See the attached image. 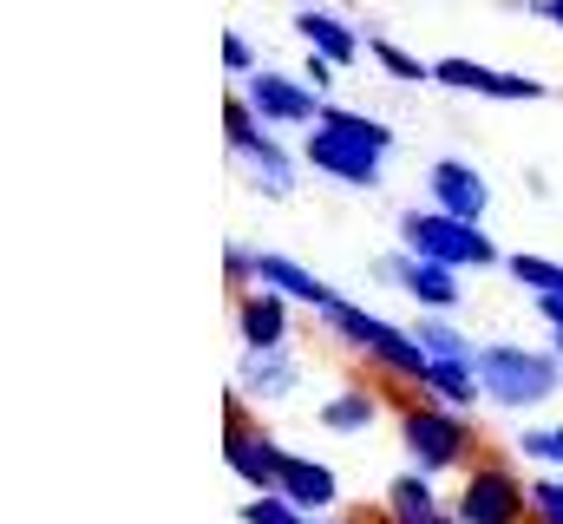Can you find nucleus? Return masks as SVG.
<instances>
[{
	"instance_id": "7",
	"label": "nucleus",
	"mask_w": 563,
	"mask_h": 524,
	"mask_svg": "<svg viewBox=\"0 0 563 524\" xmlns=\"http://www.w3.org/2000/svg\"><path fill=\"white\" fill-rule=\"evenodd\" d=\"M295 157L308 171L347 184V190H380V177H387V151H374L367 138H347V131H334V125H308Z\"/></svg>"
},
{
	"instance_id": "6",
	"label": "nucleus",
	"mask_w": 563,
	"mask_h": 524,
	"mask_svg": "<svg viewBox=\"0 0 563 524\" xmlns=\"http://www.w3.org/2000/svg\"><path fill=\"white\" fill-rule=\"evenodd\" d=\"M452 512H459V524H531V485L485 446V452L465 466Z\"/></svg>"
},
{
	"instance_id": "28",
	"label": "nucleus",
	"mask_w": 563,
	"mask_h": 524,
	"mask_svg": "<svg viewBox=\"0 0 563 524\" xmlns=\"http://www.w3.org/2000/svg\"><path fill=\"white\" fill-rule=\"evenodd\" d=\"M223 66H230V79H250V73H263V66H256V46H250L236 26L223 33Z\"/></svg>"
},
{
	"instance_id": "27",
	"label": "nucleus",
	"mask_w": 563,
	"mask_h": 524,
	"mask_svg": "<svg viewBox=\"0 0 563 524\" xmlns=\"http://www.w3.org/2000/svg\"><path fill=\"white\" fill-rule=\"evenodd\" d=\"M531 524H563V472L531 479Z\"/></svg>"
},
{
	"instance_id": "5",
	"label": "nucleus",
	"mask_w": 563,
	"mask_h": 524,
	"mask_svg": "<svg viewBox=\"0 0 563 524\" xmlns=\"http://www.w3.org/2000/svg\"><path fill=\"white\" fill-rule=\"evenodd\" d=\"M400 243H407V256L445 262V269H505L498 243L485 237V223H459V217H445L432 204L400 217Z\"/></svg>"
},
{
	"instance_id": "9",
	"label": "nucleus",
	"mask_w": 563,
	"mask_h": 524,
	"mask_svg": "<svg viewBox=\"0 0 563 524\" xmlns=\"http://www.w3.org/2000/svg\"><path fill=\"white\" fill-rule=\"evenodd\" d=\"M432 86L472 92V99H511V106H538V99H544V79H531V73H498V66H478V59H465V53L432 59Z\"/></svg>"
},
{
	"instance_id": "20",
	"label": "nucleus",
	"mask_w": 563,
	"mask_h": 524,
	"mask_svg": "<svg viewBox=\"0 0 563 524\" xmlns=\"http://www.w3.org/2000/svg\"><path fill=\"white\" fill-rule=\"evenodd\" d=\"M420 393L445 400V406H459V413H472V406L485 400V387H478V368H459V361H426Z\"/></svg>"
},
{
	"instance_id": "15",
	"label": "nucleus",
	"mask_w": 563,
	"mask_h": 524,
	"mask_svg": "<svg viewBox=\"0 0 563 524\" xmlns=\"http://www.w3.org/2000/svg\"><path fill=\"white\" fill-rule=\"evenodd\" d=\"M236 387H243V400H288V393L301 387V361L288 348H243Z\"/></svg>"
},
{
	"instance_id": "29",
	"label": "nucleus",
	"mask_w": 563,
	"mask_h": 524,
	"mask_svg": "<svg viewBox=\"0 0 563 524\" xmlns=\"http://www.w3.org/2000/svg\"><path fill=\"white\" fill-rule=\"evenodd\" d=\"M223 275H230V282H256V250L230 243V250H223Z\"/></svg>"
},
{
	"instance_id": "19",
	"label": "nucleus",
	"mask_w": 563,
	"mask_h": 524,
	"mask_svg": "<svg viewBox=\"0 0 563 524\" xmlns=\"http://www.w3.org/2000/svg\"><path fill=\"white\" fill-rule=\"evenodd\" d=\"M295 40H308L321 59H334V66H354L361 53H367V40L341 20V13H321V7H301L295 13Z\"/></svg>"
},
{
	"instance_id": "32",
	"label": "nucleus",
	"mask_w": 563,
	"mask_h": 524,
	"mask_svg": "<svg viewBox=\"0 0 563 524\" xmlns=\"http://www.w3.org/2000/svg\"><path fill=\"white\" fill-rule=\"evenodd\" d=\"M538 20H551V26H563V0H525Z\"/></svg>"
},
{
	"instance_id": "11",
	"label": "nucleus",
	"mask_w": 563,
	"mask_h": 524,
	"mask_svg": "<svg viewBox=\"0 0 563 524\" xmlns=\"http://www.w3.org/2000/svg\"><path fill=\"white\" fill-rule=\"evenodd\" d=\"M426 197H432V210H445V217H459V223H485V210H492V177H485L478 164H465V157H432V164H426Z\"/></svg>"
},
{
	"instance_id": "1",
	"label": "nucleus",
	"mask_w": 563,
	"mask_h": 524,
	"mask_svg": "<svg viewBox=\"0 0 563 524\" xmlns=\"http://www.w3.org/2000/svg\"><path fill=\"white\" fill-rule=\"evenodd\" d=\"M394 426H400V446H407L413 472H426V479L465 472V466L485 452L478 426H472L459 406H445V400H432V393H420V387L407 393V400H394Z\"/></svg>"
},
{
	"instance_id": "26",
	"label": "nucleus",
	"mask_w": 563,
	"mask_h": 524,
	"mask_svg": "<svg viewBox=\"0 0 563 524\" xmlns=\"http://www.w3.org/2000/svg\"><path fill=\"white\" fill-rule=\"evenodd\" d=\"M243 524H308L301 505H288L282 492H256L250 505H243Z\"/></svg>"
},
{
	"instance_id": "16",
	"label": "nucleus",
	"mask_w": 563,
	"mask_h": 524,
	"mask_svg": "<svg viewBox=\"0 0 563 524\" xmlns=\"http://www.w3.org/2000/svg\"><path fill=\"white\" fill-rule=\"evenodd\" d=\"M256 282L276 288V295H288L295 308H328V302H334V288H328L308 262L282 256V250H256Z\"/></svg>"
},
{
	"instance_id": "2",
	"label": "nucleus",
	"mask_w": 563,
	"mask_h": 524,
	"mask_svg": "<svg viewBox=\"0 0 563 524\" xmlns=\"http://www.w3.org/2000/svg\"><path fill=\"white\" fill-rule=\"evenodd\" d=\"M478 387L492 406L505 413H531V406H551L563 387V361L551 348H525V341H485L478 348Z\"/></svg>"
},
{
	"instance_id": "30",
	"label": "nucleus",
	"mask_w": 563,
	"mask_h": 524,
	"mask_svg": "<svg viewBox=\"0 0 563 524\" xmlns=\"http://www.w3.org/2000/svg\"><path fill=\"white\" fill-rule=\"evenodd\" d=\"M301 79H308V86H314V92L328 99V92H334V59H321V53H308V59H301Z\"/></svg>"
},
{
	"instance_id": "8",
	"label": "nucleus",
	"mask_w": 563,
	"mask_h": 524,
	"mask_svg": "<svg viewBox=\"0 0 563 524\" xmlns=\"http://www.w3.org/2000/svg\"><path fill=\"white\" fill-rule=\"evenodd\" d=\"M243 99L256 106V119L269 131H282V125H321V92L301 79V73H250L243 79Z\"/></svg>"
},
{
	"instance_id": "23",
	"label": "nucleus",
	"mask_w": 563,
	"mask_h": 524,
	"mask_svg": "<svg viewBox=\"0 0 563 524\" xmlns=\"http://www.w3.org/2000/svg\"><path fill=\"white\" fill-rule=\"evenodd\" d=\"M321 125H334V131H347V138H367L374 151H394V125H380V119H367V112H347V106H321Z\"/></svg>"
},
{
	"instance_id": "10",
	"label": "nucleus",
	"mask_w": 563,
	"mask_h": 524,
	"mask_svg": "<svg viewBox=\"0 0 563 524\" xmlns=\"http://www.w3.org/2000/svg\"><path fill=\"white\" fill-rule=\"evenodd\" d=\"M223 466L250 485V492H276V479H282V446L230 400V426H223Z\"/></svg>"
},
{
	"instance_id": "21",
	"label": "nucleus",
	"mask_w": 563,
	"mask_h": 524,
	"mask_svg": "<svg viewBox=\"0 0 563 524\" xmlns=\"http://www.w3.org/2000/svg\"><path fill=\"white\" fill-rule=\"evenodd\" d=\"M413 341L426 348V361H459V368H472V361H478V348H472L445 315H420V321H413Z\"/></svg>"
},
{
	"instance_id": "3",
	"label": "nucleus",
	"mask_w": 563,
	"mask_h": 524,
	"mask_svg": "<svg viewBox=\"0 0 563 524\" xmlns=\"http://www.w3.org/2000/svg\"><path fill=\"white\" fill-rule=\"evenodd\" d=\"M321 328H328L341 348H354L361 361H374V368H387L394 381L420 387L426 348L413 341V328H394L387 315H374V308H361V302H347V295H334V302L321 308Z\"/></svg>"
},
{
	"instance_id": "14",
	"label": "nucleus",
	"mask_w": 563,
	"mask_h": 524,
	"mask_svg": "<svg viewBox=\"0 0 563 524\" xmlns=\"http://www.w3.org/2000/svg\"><path fill=\"white\" fill-rule=\"evenodd\" d=\"M276 492L288 499V505H301L308 518H321V512L341 505V479H334V466H321V459H308V452H282Z\"/></svg>"
},
{
	"instance_id": "4",
	"label": "nucleus",
	"mask_w": 563,
	"mask_h": 524,
	"mask_svg": "<svg viewBox=\"0 0 563 524\" xmlns=\"http://www.w3.org/2000/svg\"><path fill=\"white\" fill-rule=\"evenodd\" d=\"M223 138H230V151H236V164H243V184H250L256 197H288V190H295L301 157H288L276 144V131L256 119V106L236 99V92H230V106H223Z\"/></svg>"
},
{
	"instance_id": "17",
	"label": "nucleus",
	"mask_w": 563,
	"mask_h": 524,
	"mask_svg": "<svg viewBox=\"0 0 563 524\" xmlns=\"http://www.w3.org/2000/svg\"><path fill=\"white\" fill-rule=\"evenodd\" d=\"M380 505H387V518L394 524H459L452 505H439V492H432L426 472H394L387 492H380Z\"/></svg>"
},
{
	"instance_id": "25",
	"label": "nucleus",
	"mask_w": 563,
	"mask_h": 524,
	"mask_svg": "<svg viewBox=\"0 0 563 524\" xmlns=\"http://www.w3.org/2000/svg\"><path fill=\"white\" fill-rule=\"evenodd\" d=\"M518 452L538 459V466H551V472H563V426H525L518 433Z\"/></svg>"
},
{
	"instance_id": "33",
	"label": "nucleus",
	"mask_w": 563,
	"mask_h": 524,
	"mask_svg": "<svg viewBox=\"0 0 563 524\" xmlns=\"http://www.w3.org/2000/svg\"><path fill=\"white\" fill-rule=\"evenodd\" d=\"M551 354H558V361H563V335H558V328H551Z\"/></svg>"
},
{
	"instance_id": "13",
	"label": "nucleus",
	"mask_w": 563,
	"mask_h": 524,
	"mask_svg": "<svg viewBox=\"0 0 563 524\" xmlns=\"http://www.w3.org/2000/svg\"><path fill=\"white\" fill-rule=\"evenodd\" d=\"M295 302L276 295V288H243L236 295V341L243 348H288V328H295V315H288Z\"/></svg>"
},
{
	"instance_id": "18",
	"label": "nucleus",
	"mask_w": 563,
	"mask_h": 524,
	"mask_svg": "<svg viewBox=\"0 0 563 524\" xmlns=\"http://www.w3.org/2000/svg\"><path fill=\"white\" fill-rule=\"evenodd\" d=\"M380 413H387L380 387H367V381H347L341 393H328V400H321L314 426H321V433H334V439H354V433H367Z\"/></svg>"
},
{
	"instance_id": "31",
	"label": "nucleus",
	"mask_w": 563,
	"mask_h": 524,
	"mask_svg": "<svg viewBox=\"0 0 563 524\" xmlns=\"http://www.w3.org/2000/svg\"><path fill=\"white\" fill-rule=\"evenodd\" d=\"M538 321H544V328H558V335H563V295H538Z\"/></svg>"
},
{
	"instance_id": "22",
	"label": "nucleus",
	"mask_w": 563,
	"mask_h": 524,
	"mask_svg": "<svg viewBox=\"0 0 563 524\" xmlns=\"http://www.w3.org/2000/svg\"><path fill=\"white\" fill-rule=\"evenodd\" d=\"M505 275H511L518 288H531V295H563V262L538 256V250H511V256H505Z\"/></svg>"
},
{
	"instance_id": "12",
	"label": "nucleus",
	"mask_w": 563,
	"mask_h": 524,
	"mask_svg": "<svg viewBox=\"0 0 563 524\" xmlns=\"http://www.w3.org/2000/svg\"><path fill=\"white\" fill-rule=\"evenodd\" d=\"M374 275H380L387 288H407V295L420 302L426 315H452V308L465 302V288H459V269H445V262H426V256H380V262H374Z\"/></svg>"
},
{
	"instance_id": "24",
	"label": "nucleus",
	"mask_w": 563,
	"mask_h": 524,
	"mask_svg": "<svg viewBox=\"0 0 563 524\" xmlns=\"http://www.w3.org/2000/svg\"><path fill=\"white\" fill-rule=\"evenodd\" d=\"M367 53H374V66H380L387 79H400V86H420V79H432V66H426V59H413L407 46H394V40H367Z\"/></svg>"
},
{
	"instance_id": "34",
	"label": "nucleus",
	"mask_w": 563,
	"mask_h": 524,
	"mask_svg": "<svg viewBox=\"0 0 563 524\" xmlns=\"http://www.w3.org/2000/svg\"><path fill=\"white\" fill-rule=\"evenodd\" d=\"M308 524H314V518H308Z\"/></svg>"
}]
</instances>
